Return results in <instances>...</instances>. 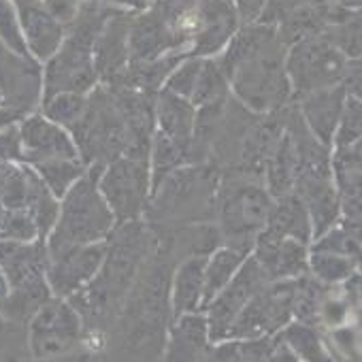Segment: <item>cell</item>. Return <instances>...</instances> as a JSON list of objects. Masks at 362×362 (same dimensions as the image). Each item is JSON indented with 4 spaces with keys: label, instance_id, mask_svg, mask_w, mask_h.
<instances>
[{
    "label": "cell",
    "instance_id": "obj_1",
    "mask_svg": "<svg viewBox=\"0 0 362 362\" xmlns=\"http://www.w3.org/2000/svg\"><path fill=\"white\" fill-rule=\"evenodd\" d=\"M184 258L166 237L153 235V250L141 264L136 279L113 320L98 362H160L170 313V275Z\"/></svg>",
    "mask_w": 362,
    "mask_h": 362
},
{
    "label": "cell",
    "instance_id": "obj_2",
    "mask_svg": "<svg viewBox=\"0 0 362 362\" xmlns=\"http://www.w3.org/2000/svg\"><path fill=\"white\" fill-rule=\"evenodd\" d=\"M151 250L153 233L143 220L115 224L107 239V250L98 273L88 286L66 298L83 322L88 349L96 356L100 354L107 332Z\"/></svg>",
    "mask_w": 362,
    "mask_h": 362
},
{
    "label": "cell",
    "instance_id": "obj_3",
    "mask_svg": "<svg viewBox=\"0 0 362 362\" xmlns=\"http://www.w3.org/2000/svg\"><path fill=\"white\" fill-rule=\"evenodd\" d=\"M286 49L275 26L252 22L241 24L216 56L230 94L252 113H275L294 100L286 73Z\"/></svg>",
    "mask_w": 362,
    "mask_h": 362
},
{
    "label": "cell",
    "instance_id": "obj_4",
    "mask_svg": "<svg viewBox=\"0 0 362 362\" xmlns=\"http://www.w3.org/2000/svg\"><path fill=\"white\" fill-rule=\"evenodd\" d=\"M220 170L207 162L184 164L151 188L143 222L151 233H166L214 222Z\"/></svg>",
    "mask_w": 362,
    "mask_h": 362
},
{
    "label": "cell",
    "instance_id": "obj_5",
    "mask_svg": "<svg viewBox=\"0 0 362 362\" xmlns=\"http://www.w3.org/2000/svg\"><path fill=\"white\" fill-rule=\"evenodd\" d=\"M113 13V9L83 0L75 20L66 26L62 45L47 62H43V98L58 92L88 94L98 86L92 56L94 41Z\"/></svg>",
    "mask_w": 362,
    "mask_h": 362
},
{
    "label": "cell",
    "instance_id": "obj_6",
    "mask_svg": "<svg viewBox=\"0 0 362 362\" xmlns=\"http://www.w3.org/2000/svg\"><path fill=\"white\" fill-rule=\"evenodd\" d=\"M271 207L273 197L262 179L239 173H220L214 224L222 245L250 254L269 220Z\"/></svg>",
    "mask_w": 362,
    "mask_h": 362
},
{
    "label": "cell",
    "instance_id": "obj_7",
    "mask_svg": "<svg viewBox=\"0 0 362 362\" xmlns=\"http://www.w3.org/2000/svg\"><path fill=\"white\" fill-rule=\"evenodd\" d=\"M0 269L9 286V294L0 300V317L24 326L39 307L52 298V290L45 279V239L0 241Z\"/></svg>",
    "mask_w": 362,
    "mask_h": 362
},
{
    "label": "cell",
    "instance_id": "obj_8",
    "mask_svg": "<svg viewBox=\"0 0 362 362\" xmlns=\"http://www.w3.org/2000/svg\"><path fill=\"white\" fill-rule=\"evenodd\" d=\"M100 168L88 166L83 177L60 199L56 224L45 239L47 250L103 243L113 233L115 218L98 190Z\"/></svg>",
    "mask_w": 362,
    "mask_h": 362
},
{
    "label": "cell",
    "instance_id": "obj_9",
    "mask_svg": "<svg viewBox=\"0 0 362 362\" xmlns=\"http://www.w3.org/2000/svg\"><path fill=\"white\" fill-rule=\"evenodd\" d=\"M81 162L88 166H105L107 162L128 153V128L115 94L98 83L88 92L81 117L69 128Z\"/></svg>",
    "mask_w": 362,
    "mask_h": 362
},
{
    "label": "cell",
    "instance_id": "obj_10",
    "mask_svg": "<svg viewBox=\"0 0 362 362\" xmlns=\"http://www.w3.org/2000/svg\"><path fill=\"white\" fill-rule=\"evenodd\" d=\"M98 190L109 205L115 224L143 220L151 194L149 158L119 156L98 173Z\"/></svg>",
    "mask_w": 362,
    "mask_h": 362
},
{
    "label": "cell",
    "instance_id": "obj_11",
    "mask_svg": "<svg viewBox=\"0 0 362 362\" xmlns=\"http://www.w3.org/2000/svg\"><path fill=\"white\" fill-rule=\"evenodd\" d=\"M347 60L326 37L298 41L286 49V73L292 98L343 83L349 69Z\"/></svg>",
    "mask_w": 362,
    "mask_h": 362
},
{
    "label": "cell",
    "instance_id": "obj_12",
    "mask_svg": "<svg viewBox=\"0 0 362 362\" xmlns=\"http://www.w3.org/2000/svg\"><path fill=\"white\" fill-rule=\"evenodd\" d=\"M26 345L30 358H58L86 345V328L66 298L52 296L26 324Z\"/></svg>",
    "mask_w": 362,
    "mask_h": 362
},
{
    "label": "cell",
    "instance_id": "obj_13",
    "mask_svg": "<svg viewBox=\"0 0 362 362\" xmlns=\"http://www.w3.org/2000/svg\"><path fill=\"white\" fill-rule=\"evenodd\" d=\"M296 279L267 281L243 307L239 317L230 328L235 341L271 337L277 334L288 322L294 320V298H296Z\"/></svg>",
    "mask_w": 362,
    "mask_h": 362
},
{
    "label": "cell",
    "instance_id": "obj_14",
    "mask_svg": "<svg viewBox=\"0 0 362 362\" xmlns=\"http://www.w3.org/2000/svg\"><path fill=\"white\" fill-rule=\"evenodd\" d=\"M267 275L258 267V262L247 256L235 277L207 303V328L211 343L224 341L230 337V328L250 298L267 284Z\"/></svg>",
    "mask_w": 362,
    "mask_h": 362
},
{
    "label": "cell",
    "instance_id": "obj_15",
    "mask_svg": "<svg viewBox=\"0 0 362 362\" xmlns=\"http://www.w3.org/2000/svg\"><path fill=\"white\" fill-rule=\"evenodd\" d=\"M105 250L107 241L47 250L45 279L52 290V296L71 298L75 292L88 286L103 264Z\"/></svg>",
    "mask_w": 362,
    "mask_h": 362
},
{
    "label": "cell",
    "instance_id": "obj_16",
    "mask_svg": "<svg viewBox=\"0 0 362 362\" xmlns=\"http://www.w3.org/2000/svg\"><path fill=\"white\" fill-rule=\"evenodd\" d=\"M0 98L24 117L39 111L43 98V64L0 43Z\"/></svg>",
    "mask_w": 362,
    "mask_h": 362
},
{
    "label": "cell",
    "instance_id": "obj_17",
    "mask_svg": "<svg viewBox=\"0 0 362 362\" xmlns=\"http://www.w3.org/2000/svg\"><path fill=\"white\" fill-rule=\"evenodd\" d=\"M241 20L233 0H199L192 18V37L188 56L216 58L228 45Z\"/></svg>",
    "mask_w": 362,
    "mask_h": 362
},
{
    "label": "cell",
    "instance_id": "obj_18",
    "mask_svg": "<svg viewBox=\"0 0 362 362\" xmlns=\"http://www.w3.org/2000/svg\"><path fill=\"white\" fill-rule=\"evenodd\" d=\"M20 136L24 149V164L33 166L45 160L58 158H79L71 132L54 122H49L39 111L20 119ZM81 160V158H79Z\"/></svg>",
    "mask_w": 362,
    "mask_h": 362
},
{
    "label": "cell",
    "instance_id": "obj_19",
    "mask_svg": "<svg viewBox=\"0 0 362 362\" xmlns=\"http://www.w3.org/2000/svg\"><path fill=\"white\" fill-rule=\"evenodd\" d=\"M250 256L258 262L269 281L296 279L307 273L309 245L290 237H273L260 233Z\"/></svg>",
    "mask_w": 362,
    "mask_h": 362
},
{
    "label": "cell",
    "instance_id": "obj_20",
    "mask_svg": "<svg viewBox=\"0 0 362 362\" xmlns=\"http://www.w3.org/2000/svg\"><path fill=\"white\" fill-rule=\"evenodd\" d=\"M128 49H130V62H147L177 52L188 54L186 45L173 33L166 20L151 7L132 16Z\"/></svg>",
    "mask_w": 362,
    "mask_h": 362
},
{
    "label": "cell",
    "instance_id": "obj_21",
    "mask_svg": "<svg viewBox=\"0 0 362 362\" xmlns=\"http://www.w3.org/2000/svg\"><path fill=\"white\" fill-rule=\"evenodd\" d=\"M22 39L28 56L37 62H47L64 41L66 28L45 9L41 0H16Z\"/></svg>",
    "mask_w": 362,
    "mask_h": 362
},
{
    "label": "cell",
    "instance_id": "obj_22",
    "mask_svg": "<svg viewBox=\"0 0 362 362\" xmlns=\"http://www.w3.org/2000/svg\"><path fill=\"white\" fill-rule=\"evenodd\" d=\"M130 22H132L130 13L115 11L103 24L92 52L98 83H111L126 71L130 62V49H128Z\"/></svg>",
    "mask_w": 362,
    "mask_h": 362
},
{
    "label": "cell",
    "instance_id": "obj_23",
    "mask_svg": "<svg viewBox=\"0 0 362 362\" xmlns=\"http://www.w3.org/2000/svg\"><path fill=\"white\" fill-rule=\"evenodd\" d=\"M347 96H349L347 90L343 88V83H339V86L294 98V105L300 113L305 128L326 147L332 145L334 130L339 126Z\"/></svg>",
    "mask_w": 362,
    "mask_h": 362
},
{
    "label": "cell",
    "instance_id": "obj_24",
    "mask_svg": "<svg viewBox=\"0 0 362 362\" xmlns=\"http://www.w3.org/2000/svg\"><path fill=\"white\" fill-rule=\"evenodd\" d=\"M209 345L207 317L201 311L184 313L168 326L160 362H201Z\"/></svg>",
    "mask_w": 362,
    "mask_h": 362
},
{
    "label": "cell",
    "instance_id": "obj_25",
    "mask_svg": "<svg viewBox=\"0 0 362 362\" xmlns=\"http://www.w3.org/2000/svg\"><path fill=\"white\" fill-rule=\"evenodd\" d=\"M332 179L341 199V218L349 224H360V175H362V145L330 149Z\"/></svg>",
    "mask_w": 362,
    "mask_h": 362
},
{
    "label": "cell",
    "instance_id": "obj_26",
    "mask_svg": "<svg viewBox=\"0 0 362 362\" xmlns=\"http://www.w3.org/2000/svg\"><path fill=\"white\" fill-rule=\"evenodd\" d=\"M205 264L207 256H186L175 264L168 288L173 320L184 313L203 311Z\"/></svg>",
    "mask_w": 362,
    "mask_h": 362
},
{
    "label": "cell",
    "instance_id": "obj_27",
    "mask_svg": "<svg viewBox=\"0 0 362 362\" xmlns=\"http://www.w3.org/2000/svg\"><path fill=\"white\" fill-rule=\"evenodd\" d=\"M153 117H156V132H160L162 136L179 145H184L190 151V164H194L192 162V134H194L197 107L186 98L170 94L166 90H160L153 103Z\"/></svg>",
    "mask_w": 362,
    "mask_h": 362
},
{
    "label": "cell",
    "instance_id": "obj_28",
    "mask_svg": "<svg viewBox=\"0 0 362 362\" xmlns=\"http://www.w3.org/2000/svg\"><path fill=\"white\" fill-rule=\"evenodd\" d=\"M296 170H298V149H296V141H294V134L288 126L286 109H284V132L277 139V143H275V147L267 160L264 175H262L264 186L273 199L290 194L294 190Z\"/></svg>",
    "mask_w": 362,
    "mask_h": 362
},
{
    "label": "cell",
    "instance_id": "obj_29",
    "mask_svg": "<svg viewBox=\"0 0 362 362\" xmlns=\"http://www.w3.org/2000/svg\"><path fill=\"white\" fill-rule=\"evenodd\" d=\"M260 233H267L273 237H290V239L303 241L307 245L313 239L309 214L294 192L273 199L269 220Z\"/></svg>",
    "mask_w": 362,
    "mask_h": 362
},
{
    "label": "cell",
    "instance_id": "obj_30",
    "mask_svg": "<svg viewBox=\"0 0 362 362\" xmlns=\"http://www.w3.org/2000/svg\"><path fill=\"white\" fill-rule=\"evenodd\" d=\"M279 337L303 362H334L320 326L292 320L279 330Z\"/></svg>",
    "mask_w": 362,
    "mask_h": 362
},
{
    "label": "cell",
    "instance_id": "obj_31",
    "mask_svg": "<svg viewBox=\"0 0 362 362\" xmlns=\"http://www.w3.org/2000/svg\"><path fill=\"white\" fill-rule=\"evenodd\" d=\"M250 254L228 247V245H220L216 252H211L207 256V264H205V288H203V309L207 307V303L235 277V273L241 269L243 260Z\"/></svg>",
    "mask_w": 362,
    "mask_h": 362
},
{
    "label": "cell",
    "instance_id": "obj_32",
    "mask_svg": "<svg viewBox=\"0 0 362 362\" xmlns=\"http://www.w3.org/2000/svg\"><path fill=\"white\" fill-rule=\"evenodd\" d=\"M39 179L45 184V188L60 201L86 173V164L79 158H58V160H45L30 166Z\"/></svg>",
    "mask_w": 362,
    "mask_h": 362
},
{
    "label": "cell",
    "instance_id": "obj_33",
    "mask_svg": "<svg viewBox=\"0 0 362 362\" xmlns=\"http://www.w3.org/2000/svg\"><path fill=\"white\" fill-rule=\"evenodd\" d=\"M307 273L326 286H339L358 273V260L330 252H311L307 258Z\"/></svg>",
    "mask_w": 362,
    "mask_h": 362
},
{
    "label": "cell",
    "instance_id": "obj_34",
    "mask_svg": "<svg viewBox=\"0 0 362 362\" xmlns=\"http://www.w3.org/2000/svg\"><path fill=\"white\" fill-rule=\"evenodd\" d=\"M228 96H230V86H228V79H226L224 71L220 69L218 60L216 58H203L201 73H199L194 92L190 96V103L199 109L205 105L220 103Z\"/></svg>",
    "mask_w": 362,
    "mask_h": 362
},
{
    "label": "cell",
    "instance_id": "obj_35",
    "mask_svg": "<svg viewBox=\"0 0 362 362\" xmlns=\"http://www.w3.org/2000/svg\"><path fill=\"white\" fill-rule=\"evenodd\" d=\"M311 252H330L349 258H360V224H349L339 220L334 226L324 230L309 243Z\"/></svg>",
    "mask_w": 362,
    "mask_h": 362
},
{
    "label": "cell",
    "instance_id": "obj_36",
    "mask_svg": "<svg viewBox=\"0 0 362 362\" xmlns=\"http://www.w3.org/2000/svg\"><path fill=\"white\" fill-rule=\"evenodd\" d=\"M86 100H88V94L58 92V94H52V96L41 100L39 113L45 115L49 122L69 130L81 117V113L86 109Z\"/></svg>",
    "mask_w": 362,
    "mask_h": 362
},
{
    "label": "cell",
    "instance_id": "obj_37",
    "mask_svg": "<svg viewBox=\"0 0 362 362\" xmlns=\"http://www.w3.org/2000/svg\"><path fill=\"white\" fill-rule=\"evenodd\" d=\"M360 136H362V103L358 96H347L330 149L356 145L360 143Z\"/></svg>",
    "mask_w": 362,
    "mask_h": 362
},
{
    "label": "cell",
    "instance_id": "obj_38",
    "mask_svg": "<svg viewBox=\"0 0 362 362\" xmlns=\"http://www.w3.org/2000/svg\"><path fill=\"white\" fill-rule=\"evenodd\" d=\"M326 37L347 60H360V13L326 28Z\"/></svg>",
    "mask_w": 362,
    "mask_h": 362
},
{
    "label": "cell",
    "instance_id": "obj_39",
    "mask_svg": "<svg viewBox=\"0 0 362 362\" xmlns=\"http://www.w3.org/2000/svg\"><path fill=\"white\" fill-rule=\"evenodd\" d=\"M201 64H203V58H197V56H186L181 60L173 71L170 75L166 77L162 90L170 92V94H177L181 98L190 100L192 92H194V86H197V79H199V73H201Z\"/></svg>",
    "mask_w": 362,
    "mask_h": 362
},
{
    "label": "cell",
    "instance_id": "obj_40",
    "mask_svg": "<svg viewBox=\"0 0 362 362\" xmlns=\"http://www.w3.org/2000/svg\"><path fill=\"white\" fill-rule=\"evenodd\" d=\"M39 228L26 209H5L0 220V241H35Z\"/></svg>",
    "mask_w": 362,
    "mask_h": 362
},
{
    "label": "cell",
    "instance_id": "obj_41",
    "mask_svg": "<svg viewBox=\"0 0 362 362\" xmlns=\"http://www.w3.org/2000/svg\"><path fill=\"white\" fill-rule=\"evenodd\" d=\"M0 43H5L9 49L18 54L28 56L24 39H22V30H20L16 0H0Z\"/></svg>",
    "mask_w": 362,
    "mask_h": 362
},
{
    "label": "cell",
    "instance_id": "obj_42",
    "mask_svg": "<svg viewBox=\"0 0 362 362\" xmlns=\"http://www.w3.org/2000/svg\"><path fill=\"white\" fill-rule=\"evenodd\" d=\"M18 124L0 130V162L5 164H24V149Z\"/></svg>",
    "mask_w": 362,
    "mask_h": 362
},
{
    "label": "cell",
    "instance_id": "obj_43",
    "mask_svg": "<svg viewBox=\"0 0 362 362\" xmlns=\"http://www.w3.org/2000/svg\"><path fill=\"white\" fill-rule=\"evenodd\" d=\"M305 3L307 0H267L258 22L269 24V26H277L286 16H290L292 11H296Z\"/></svg>",
    "mask_w": 362,
    "mask_h": 362
},
{
    "label": "cell",
    "instance_id": "obj_44",
    "mask_svg": "<svg viewBox=\"0 0 362 362\" xmlns=\"http://www.w3.org/2000/svg\"><path fill=\"white\" fill-rule=\"evenodd\" d=\"M201 362H241L239 341L235 339L216 341V345H209Z\"/></svg>",
    "mask_w": 362,
    "mask_h": 362
},
{
    "label": "cell",
    "instance_id": "obj_45",
    "mask_svg": "<svg viewBox=\"0 0 362 362\" xmlns=\"http://www.w3.org/2000/svg\"><path fill=\"white\" fill-rule=\"evenodd\" d=\"M267 0H233V5L237 9V16L241 24H252L260 20V13L264 9Z\"/></svg>",
    "mask_w": 362,
    "mask_h": 362
},
{
    "label": "cell",
    "instance_id": "obj_46",
    "mask_svg": "<svg viewBox=\"0 0 362 362\" xmlns=\"http://www.w3.org/2000/svg\"><path fill=\"white\" fill-rule=\"evenodd\" d=\"M96 5H103L107 9H113V11H122V13H130V16H136L145 9H149L151 0H92Z\"/></svg>",
    "mask_w": 362,
    "mask_h": 362
},
{
    "label": "cell",
    "instance_id": "obj_47",
    "mask_svg": "<svg viewBox=\"0 0 362 362\" xmlns=\"http://www.w3.org/2000/svg\"><path fill=\"white\" fill-rule=\"evenodd\" d=\"M9 362H98L96 354L90 349H79L66 356H58V358H30V360H22V358H9Z\"/></svg>",
    "mask_w": 362,
    "mask_h": 362
},
{
    "label": "cell",
    "instance_id": "obj_48",
    "mask_svg": "<svg viewBox=\"0 0 362 362\" xmlns=\"http://www.w3.org/2000/svg\"><path fill=\"white\" fill-rule=\"evenodd\" d=\"M267 362H303V360H300V358L281 341V337H279L277 343H275V347H273V351L269 354Z\"/></svg>",
    "mask_w": 362,
    "mask_h": 362
},
{
    "label": "cell",
    "instance_id": "obj_49",
    "mask_svg": "<svg viewBox=\"0 0 362 362\" xmlns=\"http://www.w3.org/2000/svg\"><path fill=\"white\" fill-rule=\"evenodd\" d=\"M22 117H24V115L18 113L16 109H11V107H7V105H0V130L7 128V126H11V124H18Z\"/></svg>",
    "mask_w": 362,
    "mask_h": 362
},
{
    "label": "cell",
    "instance_id": "obj_50",
    "mask_svg": "<svg viewBox=\"0 0 362 362\" xmlns=\"http://www.w3.org/2000/svg\"><path fill=\"white\" fill-rule=\"evenodd\" d=\"M7 294H9V286H7V279L3 275V269H0V300H3Z\"/></svg>",
    "mask_w": 362,
    "mask_h": 362
},
{
    "label": "cell",
    "instance_id": "obj_51",
    "mask_svg": "<svg viewBox=\"0 0 362 362\" xmlns=\"http://www.w3.org/2000/svg\"><path fill=\"white\" fill-rule=\"evenodd\" d=\"M71 3H77V5H81V3H83V0H71Z\"/></svg>",
    "mask_w": 362,
    "mask_h": 362
},
{
    "label": "cell",
    "instance_id": "obj_52",
    "mask_svg": "<svg viewBox=\"0 0 362 362\" xmlns=\"http://www.w3.org/2000/svg\"><path fill=\"white\" fill-rule=\"evenodd\" d=\"M0 105H3V98H0Z\"/></svg>",
    "mask_w": 362,
    "mask_h": 362
}]
</instances>
